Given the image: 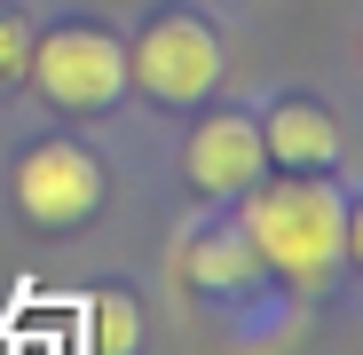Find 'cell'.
Instances as JSON below:
<instances>
[{
    "label": "cell",
    "instance_id": "6da1fadb",
    "mask_svg": "<svg viewBox=\"0 0 363 355\" xmlns=\"http://www.w3.org/2000/svg\"><path fill=\"white\" fill-rule=\"evenodd\" d=\"M245 245L253 261H269L284 284L324 292L347 261V205L340 190H324L316 174H284V182H253L245 190Z\"/></svg>",
    "mask_w": 363,
    "mask_h": 355
},
{
    "label": "cell",
    "instance_id": "7a4b0ae2",
    "mask_svg": "<svg viewBox=\"0 0 363 355\" xmlns=\"http://www.w3.org/2000/svg\"><path fill=\"white\" fill-rule=\"evenodd\" d=\"M24 72L55 111H111L127 95V47L111 32H95V24H64V32L32 40Z\"/></svg>",
    "mask_w": 363,
    "mask_h": 355
},
{
    "label": "cell",
    "instance_id": "3957f363",
    "mask_svg": "<svg viewBox=\"0 0 363 355\" xmlns=\"http://www.w3.org/2000/svg\"><path fill=\"white\" fill-rule=\"evenodd\" d=\"M127 87H143L158 111H190V103H206L213 87H221V40L198 24V16H158L143 40H135V55H127Z\"/></svg>",
    "mask_w": 363,
    "mask_h": 355
},
{
    "label": "cell",
    "instance_id": "277c9868",
    "mask_svg": "<svg viewBox=\"0 0 363 355\" xmlns=\"http://www.w3.org/2000/svg\"><path fill=\"white\" fill-rule=\"evenodd\" d=\"M16 205L32 229L64 237V229H87L95 205H103V166L79 150V142H40L24 166H16Z\"/></svg>",
    "mask_w": 363,
    "mask_h": 355
},
{
    "label": "cell",
    "instance_id": "5b68a950",
    "mask_svg": "<svg viewBox=\"0 0 363 355\" xmlns=\"http://www.w3.org/2000/svg\"><path fill=\"white\" fill-rule=\"evenodd\" d=\"M261 174H269V150H261V127H253V118L221 111V118H206V127L190 135V190H206V198H245Z\"/></svg>",
    "mask_w": 363,
    "mask_h": 355
},
{
    "label": "cell",
    "instance_id": "8992f818",
    "mask_svg": "<svg viewBox=\"0 0 363 355\" xmlns=\"http://www.w3.org/2000/svg\"><path fill=\"white\" fill-rule=\"evenodd\" d=\"M261 150H269V166H284V174H324V166L340 158V127H332L324 103L284 95V103L269 111V127H261Z\"/></svg>",
    "mask_w": 363,
    "mask_h": 355
},
{
    "label": "cell",
    "instance_id": "52a82bcc",
    "mask_svg": "<svg viewBox=\"0 0 363 355\" xmlns=\"http://www.w3.org/2000/svg\"><path fill=\"white\" fill-rule=\"evenodd\" d=\"M182 276H190L198 292H237V284H253V245H245V229H206V237H190Z\"/></svg>",
    "mask_w": 363,
    "mask_h": 355
},
{
    "label": "cell",
    "instance_id": "ba28073f",
    "mask_svg": "<svg viewBox=\"0 0 363 355\" xmlns=\"http://www.w3.org/2000/svg\"><path fill=\"white\" fill-rule=\"evenodd\" d=\"M95 347L103 355H135L143 347V316H135L127 292H103V300H95Z\"/></svg>",
    "mask_w": 363,
    "mask_h": 355
},
{
    "label": "cell",
    "instance_id": "9c48e42d",
    "mask_svg": "<svg viewBox=\"0 0 363 355\" xmlns=\"http://www.w3.org/2000/svg\"><path fill=\"white\" fill-rule=\"evenodd\" d=\"M24 55H32V32L16 16H0V79H16L24 72Z\"/></svg>",
    "mask_w": 363,
    "mask_h": 355
}]
</instances>
